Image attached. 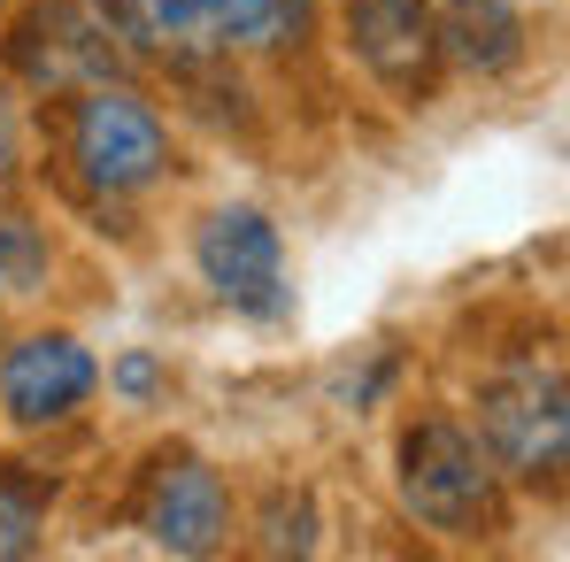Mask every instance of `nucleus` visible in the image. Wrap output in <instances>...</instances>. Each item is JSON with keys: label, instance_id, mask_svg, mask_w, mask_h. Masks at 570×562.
<instances>
[{"label": "nucleus", "instance_id": "4468645a", "mask_svg": "<svg viewBox=\"0 0 570 562\" xmlns=\"http://www.w3.org/2000/svg\"><path fill=\"white\" fill-rule=\"evenodd\" d=\"M247 532H255V548H263V555H316V548H324L316 493H308V485H271V493H263V509L247 516Z\"/></svg>", "mask_w": 570, "mask_h": 562}, {"label": "nucleus", "instance_id": "dca6fc26", "mask_svg": "<svg viewBox=\"0 0 570 562\" xmlns=\"http://www.w3.org/2000/svg\"><path fill=\"white\" fill-rule=\"evenodd\" d=\"M393 385H401V355H393V347H355V363L332 377L340 408H355V416L385 408V401H393Z\"/></svg>", "mask_w": 570, "mask_h": 562}, {"label": "nucleus", "instance_id": "9d476101", "mask_svg": "<svg viewBox=\"0 0 570 562\" xmlns=\"http://www.w3.org/2000/svg\"><path fill=\"white\" fill-rule=\"evenodd\" d=\"M440 16V62L455 78L501 86L532 62V16L517 0H432Z\"/></svg>", "mask_w": 570, "mask_h": 562}, {"label": "nucleus", "instance_id": "1a4fd4ad", "mask_svg": "<svg viewBox=\"0 0 570 562\" xmlns=\"http://www.w3.org/2000/svg\"><path fill=\"white\" fill-rule=\"evenodd\" d=\"M116 47L139 62V70H163L193 93H216L239 62L224 55V31H216V0H100Z\"/></svg>", "mask_w": 570, "mask_h": 562}, {"label": "nucleus", "instance_id": "f03ea898", "mask_svg": "<svg viewBox=\"0 0 570 562\" xmlns=\"http://www.w3.org/2000/svg\"><path fill=\"white\" fill-rule=\"evenodd\" d=\"M393 493L401 516L432 540L455 548H493L517 524V485L493 470L485 440L471 432L463 408H416L393 432Z\"/></svg>", "mask_w": 570, "mask_h": 562}, {"label": "nucleus", "instance_id": "39448f33", "mask_svg": "<svg viewBox=\"0 0 570 562\" xmlns=\"http://www.w3.org/2000/svg\"><path fill=\"white\" fill-rule=\"evenodd\" d=\"M193 278L208 285V300L239 324H285L293 316V263H285V231L263 200H216L193 224Z\"/></svg>", "mask_w": 570, "mask_h": 562}, {"label": "nucleus", "instance_id": "f3484780", "mask_svg": "<svg viewBox=\"0 0 570 562\" xmlns=\"http://www.w3.org/2000/svg\"><path fill=\"white\" fill-rule=\"evenodd\" d=\"M31 178V116H23V93L0 78V200H16Z\"/></svg>", "mask_w": 570, "mask_h": 562}, {"label": "nucleus", "instance_id": "9b49d317", "mask_svg": "<svg viewBox=\"0 0 570 562\" xmlns=\"http://www.w3.org/2000/svg\"><path fill=\"white\" fill-rule=\"evenodd\" d=\"M216 31L232 62L301 70L324 39V0H216Z\"/></svg>", "mask_w": 570, "mask_h": 562}, {"label": "nucleus", "instance_id": "f257e3e1", "mask_svg": "<svg viewBox=\"0 0 570 562\" xmlns=\"http://www.w3.org/2000/svg\"><path fill=\"white\" fill-rule=\"evenodd\" d=\"M47 162H55V186L78 216L94 224H124L139 216L155 193H170V178L186 170V147H178V124L163 116V100L131 78H100L78 93L47 100Z\"/></svg>", "mask_w": 570, "mask_h": 562}, {"label": "nucleus", "instance_id": "20e7f679", "mask_svg": "<svg viewBox=\"0 0 570 562\" xmlns=\"http://www.w3.org/2000/svg\"><path fill=\"white\" fill-rule=\"evenodd\" d=\"M0 78L23 100H62L100 78H131L100 0H23L0 31Z\"/></svg>", "mask_w": 570, "mask_h": 562}, {"label": "nucleus", "instance_id": "423d86ee", "mask_svg": "<svg viewBox=\"0 0 570 562\" xmlns=\"http://www.w3.org/2000/svg\"><path fill=\"white\" fill-rule=\"evenodd\" d=\"M131 532H147V548L163 555H224L232 532H239V501H232V477L208 463L200 447H155L147 470L131 477V501H124Z\"/></svg>", "mask_w": 570, "mask_h": 562}, {"label": "nucleus", "instance_id": "6e6552de", "mask_svg": "<svg viewBox=\"0 0 570 562\" xmlns=\"http://www.w3.org/2000/svg\"><path fill=\"white\" fill-rule=\"evenodd\" d=\"M340 47L393 108L440 100V16L432 0H340Z\"/></svg>", "mask_w": 570, "mask_h": 562}, {"label": "nucleus", "instance_id": "ddd939ff", "mask_svg": "<svg viewBox=\"0 0 570 562\" xmlns=\"http://www.w3.org/2000/svg\"><path fill=\"white\" fill-rule=\"evenodd\" d=\"M47 278H55V231H47L31 208L0 200V308L39 300Z\"/></svg>", "mask_w": 570, "mask_h": 562}, {"label": "nucleus", "instance_id": "7ed1b4c3", "mask_svg": "<svg viewBox=\"0 0 570 562\" xmlns=\"http://www.w3.org/2000/svg\"><path fill=\"white\" fill-rule=\"evenodd\" d=\"M471 432L485 440L493 470L517 493H563L570 470V393H563V355L556 339H517L493 347L471 377Z\"/></svg>", "mask_w": 570, "mask_h": 562}, {"label": "nucleus", "instance_id": "2eb2a0df", "mask_svg": "<svg viewBox=\"0 0 570 562\" xmlns=\"http://www.w3.org/2000/svg\"><path fill=\"white\" fill-rule=\"evenodd\" d=\"M100 385L116 393V408H163V401L178 393V371H170V355H155V347H124V355H108Z\"/></svg>", "mask_w": 570, "mask_h": 562}, {"label": "nucleus", "instance_id": "a211bd4d", "mask_svg": "<svg viewBox=\"0 0 570 562\" xmlns=\"http://www.w3.org/2000/svg\"><path fill=\"white\" fill-rule=\"evenodd\" d=\"M8 8H16V0H0V16H8Z\"/></svg>", "mask_w": 570, "mask_h": 562}, {"label": "nucleus", "instance_id": "0eeeda50", "mask_svg": "<svg viewBox=\"0 0 570 562\" xmlns=\"http://www.w3.org/2000/svg\"><path fill=\"white\" fill-rule=\"evenodd\" d=\"M100 401V363L70 324H23L0 339V416L23 440L78 432Z\"/></svg>", "mask_w": 570, "mask_h": 562}, {"label": "nucleus", "instance_id": "f8f14e48", "mask_svg": "<svg viewBox=\"0 0 570 562\" xmlns=\"http://www.w3.org/2000/svg\"><path fill=\"white\" fill-rule=\"evenodd\" d=\"M55 493L62 477L23 455H0V562H23L47 548V524H55Z\"/></svg>", "mask_w": 570, "mask_h": 562}]
</instances>
